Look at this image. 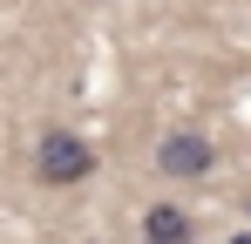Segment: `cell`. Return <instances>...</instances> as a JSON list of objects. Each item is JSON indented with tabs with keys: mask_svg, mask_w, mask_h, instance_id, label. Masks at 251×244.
Here are the masks:
<instances>
[{
	"mask_svg": "<svg viewBox=\"0 0 251 244\" xmlns=\"http://www.w3.org/2000/svg\"><path fill=\"white\" fill-rule=\"evenodd\" d=\"M143 244H197V224L183 203H150L143 210Z\"/></svg>",
	"mask_w": 251,
	"mask_h": 244,
	"instance_id": "3957f363",
	"label": "cell"
},
{
	"mask_svg": "<svg viewBox=\"0 0 251 244\" xmlns=\"http://www.w3.org/2000/svg\"><path fill=\"white\" fill-rule=\"evenodd\" d=\"M210 163H217V143H210V136H197V129H170L163 143H156V170H163L170 183L210 176Z\"/></svg>",
	"mask_w": 251,
	"mask_h": 244,
	"instance_id": "7a4b0ae2",
	"label": "cell"
},
{
	"mask_svg": "<svg viewBox=\"0 0 251 244\" xmlns=\"http://www.w3.org/2000/svg\"><path fill=\"white\" fill-rule=\"evenodd\" d=\"M245 210H251V197H245Z\"/></svg>",
	"mask_w": 251,
	"mask_h": 244,
	"instance_id": "5b68a950",
	"label": "cell"
},
{
	"mask_svg": "<svg viewBox=\"0 0 251 244\" xmlns=\"http://www.w3.org/2000/svg\"><path fill=\"white\" fill-rule=\"evenodd\" d=\"M34 176L48 190H68V183H88L95 176V143L75 136V129H48L34 143Z\"/></svg>",
	"mask_w": 251,
	"mask_h": 244,
	"instance_id": "6da1fadb",
	"label": "cell"
},
{
	"mask_svg": "<svg viewBox=\"0 0 251 244\" xmlns=\"http://www.w3.org/2000/svg\"><path fill=\"white\" fill-rule=\"evenodd\" d=\"M231 244H251V231H245V238H231Z\"/></svg>",
	"mask_w": 251,
	"mask_h": 244,
	"instance_id": "277c9868",
	"label": "cell"
}]
</instances>
